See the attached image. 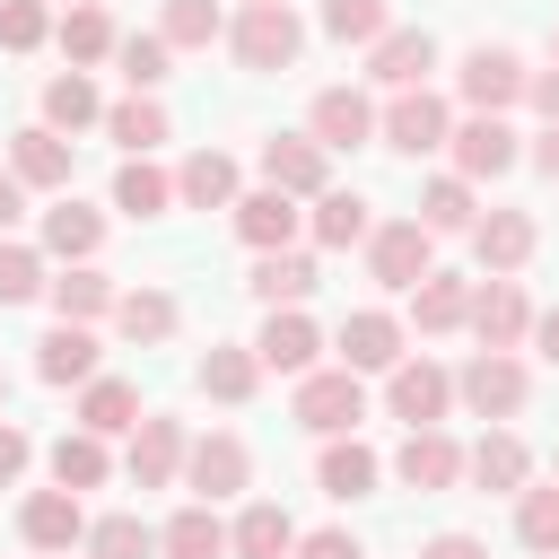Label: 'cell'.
I'll use <instances>...</instances> for the list:
<instances>
[{
	"mask_svg": "<svg viewBox=\"0 0 559 559\" xmlns=\"http://www.w3.org/2000/svg\"><path fill=\"white\" fill-rule=\"evenodd\" d=\"M288 44H297V26H288L280 9H253V26H245V52H253V61H280Z\"/></svg>",
	"mask_w": 559,
	"mask_h": 559,
	"instance_id": "1",
	"label": "cell"
},
{
	"mask_svg": "<svg viewBox=\"0 0 559 559\" xmlns=\"http://www.w3.org/2000/svg\"><path fill=\"white\" fill-rule=\"evenodd\" d=\"M306 419H314V428L358 419V384H314V393H306Z\"/></svg>",
	"mask_w": 559,
	"mask_h": 559,
	"instance_id": "2",
	"label": "cell"
},
{
	"mask_svg": "<svg viewBox=\"0 0 559 559\" xmlns=\"http://www.w3.org/2000/svg\"><path fill=\"white\" fill-rule=\"evenodd\" d=\"M428 140H437V105H419V96L393 105V148H428Z\"/></svg>",
	"mask_w": 559,
	"mask_h": 559,
	"instance_id": "3",
	"label": "cell"
},
{
	"mask_svg": "<svg viewBox=\"0 0 559 559\" xmlns=\"http://www.w3.org/2000/svg\"><path fill=\"white\" fill-rule=\"evenodd\" d=\"M262 349H271L280 367H306V349H314V332H306V323L288 314V323H271V332H262Z\"/></svg>",
	"mask_w": 559,
	"mask_h": 559,
	"instance_id": "4",
	"label": "cell"
},
{
	"mask_svg": "<svg viewBox=\"0 0 559 559\" xmlns=\"http://www.w3.org/2000/svg\"><path fill=\"white\" fill-rule=\"evenodd\" d=\"M349 358H358V367H376V358H393V323H376V314H358V323H349Z\"/></svg>",
	"mask_w": 559,
	"mask_h": 559,
	"instance_id": "5",
	"label": "cell"
},
{
	"mask_svg": "<svg viewBox=\"0 0 559 559\" xmlns=\"http://www.w3.org/2000/svg\"><path fill=\"white\" fill-rule=\"evenodd\" d=\"M472 402H480V411H507V402H515V367H489V358H480V367H472Z\"/></svg>",
	"mask_w": 559,
	"mask_h": 559,
	"instance_id": "6",
	"label": "cell"
},
{
	"mask_svg": "<svg viewBox=\"0 0 559 559\" xmlns=\"http://www.w3.org/2000/svg\"><path fill=\"white\" fill-rule=\"evenodd\" d=\"M87 367V332H52L44 341V376H79Z\"/></svg>",
	"mask_w": 559,
	"mask_h": 559,
	"instance_id": "7",
	"label": "cell"
},
{
	"mask_svg": "<svg viewBox=\"0 0 559 559\" xmlns=\"http://www.w3.org/2000/svg\"><path fill=\"white\" fill-rule=\"evenodd\" d=\"M70 524H79V515H70V498H35V507H26V533H35V542H61Z\"/></svg>",
	"mask_w": 559,
	"mask_h": 559,
	"instance_id": "8",
	"label": "cell"
},
{
	"mask_svg": "<svg viewBox=\"0 0 559 559\" xmlns=\"http://www.w3.org/2000/svg\"><path fill=\"white\" fill-rule=\"evenodd\" d=\"M507 87H515V61L507 52H480L472 61V96H507Z\"/></svg>",
	"mask_w": 559,
	"mask_h": 559,
	"instance_id": "9",
	"label": "cell"
},
{
	"mask_svg": "<svg viewBox=\"0 0 559 559\" xmlns=\"http://www.w3.org/2000/svg\"><path fill=\"white\" fill-rule=\"evenodd\" d=\"M314 122H323L332 140H358V131H367V114H358V96H323V114H314Z\"/></svg>",
	"mask_w": 559,
	"mask_h": 559,
	"instance_id": "10",
	"label": "cell"
},
{
	"mask_svg": "<svg viewBox=\"0 0 559 559\" xmlns=\"http://www.w3.org/2000/svg\"><path fill=\"white\" fill-rule=\"evenodd\" d=\"M280 542H288V524H280L271 507H253V515H245V550H253V559H271Z\"/></svg>",
	"mask_w": 559,
	"mask_h": 559,
	"instance_id": "11",
	"label": "cell"
},
{
	"mask_svg": "<svg viewBox=\"0 0 559 559\" xmlns=\"http://www.w3.org/2000/svg\"><path fill=\"white\" fill-rule=\"evenodd\" d=\"M411 70H428V44L419 35H393L384 44V79H411Z\"/></svg>",
	"mask_w": 559,
	"mask_h": 559,
	"instance_id": "12",
	"label": "cell"
},
{
	"mask_svg": "<svg viewBox=\"0 0 559 559\" xmlns=\"http://www.w3.org/2000/svg\"><path fill=\"white\" fill-rule=\"evenodd\" d=\"M463 157H472V166H507V131H498V122L463 131Z\"/></svg>",
	"mask_w": 559,
	"mask_h": 559,
	"instance_id": "13",
	"label": "cell"
},
{
	"mask_svg": "<svg viewBox=\"0 0 559 559\" xmlns=\"http://www.w3.org/2000/svg\"><path fill=\"white\" fill-rule=\"evenodd\" d=\"M245 236H288V201H245Z\"/></svg>",
	"mask_w": 559,
	"mask_h": 559,
	"instance_id": "14",
	"label": "cell"
},
{
	"mask_svg": "<svg viewBox=\"0 0 559 559\" xmlns=\"http://www.w3.org/2000/svg\"><path fill=\"white\" fill-rule=\"evenodd\" d=\"M437 393H445L437 376H402V384H393V402H402L411 419H428V411H437Z\"/></svg>",
	"mask_w": 559,
	"mask_h": 559,
	"instance_id": "15",
	"label": "cell"
},
{
	"mask_svg": "<svg viewBox=\"0 0 559 559\" xmlns=\"http://www.w3.org/2000/svg\"><path fill=\"white\" fill-rule=\"evenodd\" d=\"M445 463H454V454H445L437 437H428V445L411 437V454H402V472H411V480H445Z\"/></svg>",
	"mask_w": 559,
	"mask_h": 559,
	"instance_id": "16",
	"label": "cell"
},
{
	"mask_svg": "<svg viewBox=\"0 0 559 559\" xmlns=\"http://www.w3.org/2000/svg\"><path fill=\"white\" fill-rule=\"evenodd\" d=\"M175 550H183V559H210V550H218V524H210V515H183V524H175Z\"/></svg>",
	"mask_w": 559,
	"mask_h": 559,
	"instance_id": "17",
	"label": "cell"
},
{
	"mask_svg": "<svg viewBox=\"0 0 559 559\" xmlns=\"http://www.w3.org/2000/svg\"><path fill=\"white\" fill-rule=\"evenodd\" d=\"M183 192H192V201H218V192H227V166H218V157H192Z\"/></svg>",
	"mask_w": 559,
	"mask_h": 559,
	"instance_id": "18",
	"label": "cell"
},
{
	"mask_svg": "<svg viewBox=\"0 0 559 559\" xmlns=\"http://www.w3.org/2000/svg\"><path fill=\"white\" fill-rule=\"evenodd\" d=\"M376 253H384V271H393V280H402V271H411V262H419V227H393V236H384V245H376Z\"/></svg>",
	"mask_w": 559,
	"mask_h": 559,
	"instance_id": "19",
	"label": "cell"
},
{
	"mask_svg": "<svg viewBox=\"0 0 559 559\" xmlns=\"http://www.w3.org/2000/svg\"><path fill=\"white\" fill-rule=\"evenodd\" d=\"M253 288H262V297H297V288H306V262H262Z\"/></svg>",
	"mask_w": 559,
	"mask_h": 559,
	"instance_id": "20",
	"label": "cell"
},
{
	"mask_svg": "<svg viewBox=\"0 0 559 559\" xmlns=\"http://www.w3.org/2000/svg\"><path fill=\"white\" fill-rule=\"evenodd\" d=\"M323 480H332L341 498H349V489H367V454H358V445H349V454H332V463H323Z\"/></svg>",
	"mask_w": 559,
	"mask_h": 559,
	"instance_id": "21",
	"label": "cell"
},
{
	"mask_svg": "<svg viewBox=\"0 0 559 559\" xmlns=\"http://www.w3.org/2000/svg\"><path fill=\"white\" fill-rule=\"evenodd\" d=\"M524 542H542V550L559 542V498H533V507H524Z\"/></svg>",
	"mask_w": 559,
	"mask_h": 559,
	"instance_id": "22",
	"label": "cell"
},
{
	"mask_svg": "<svg viewBox=\"0 0 559 559\" xmlns=\"http://www.w3.org/2000/svg\"><path fill=\"white\" fill-rule=\"evenodd\" d=\"M96 550H105V559H140V550H148V533H140V524H105V533H96Z\"/></svg>",
	"mask_w": 559,
	"mask_h": 559,
	"instance_id": "23",
	"label": "cell"
},
{
	"mask_svg": "<svg viewBox=\"0 0 559 559\" xmlns=\"http://www.w3.org/2000/svg\"><path fill=\"white\" fill-rule=\"evenodd\" d=\"M157 201H166V183H157V175H140V166H131V175H122V210H157Z\"/></svg>",
	"mask_w": 559,
	"mask_h": 559,
	"instance_id": "24",
	"label": "cell"
},
{
	"mask_svg": "<svg viewBox=\"0 0 559 559\" xmlns=\"http://www.w3.org/2000/svg\"><path fill=\"white\" fill-rule=\"evenodd\" d=\"M87 419H96V428H122V419H131V393H122V384H105V393L87 402Z\"/></svg>",
	"mask_w": 559,
	"mask_h": 559,
	"instance_id": "25",
	"label": "cell"
},
{
	"mask_svg": "<svg viewBox=\"0 0 559 559\" xmlns=\"http://www.w3.org/2000/svg\"><path fill=\"white\" fill-rule=\"evenodd\" d=\"M332 26L341 35H376V0H332Z\"/></svg>",
	"mask_w": 559,
	"mask_h": 559,
	"instance_id": "26",
	"label": "cell"
},
{
	"mask_svg": "<svg viewBox=\"0 0 559 559\" xmlns=\"http://www.w3.org/2000/svg\"><path fill=\"white\" fill-rule=\"evenodd\" d=\"M114 131H122V140H140V148H148V140H157V114H148V105H131V114H114Z\"/></svg>",
	"mask_w": 559,
	"mask_h": 559,
	"instance_id": "27",
	"label": "cell"
},
{
	"mask_svg": "<svg viewBox=\"0 0 559 559\" xmlns=\"http://www.w3.org/2000/svg\"><path fill=\"white\" fill-rule=\"evenodd\" d=\"M271 175H288V183H314V157H306V148H271Z\"/></svg>",
	"mask_w": 559,
	"mask_h": 559,
	"instance_id": "28",
	"label": "cell"
},
{
	"mask_svg": "<svg viewBox=\"0 0 559 559\" xmlns=\"http://www.w3.org/2000/svg\"><path fill=\"white\" fill-rule=\"evenodd\" d=\"M35 288V271H26V253H0V297H26Z\"/></svg>",
	"mask_w": 559,
	"mask_h": 559,
	"instance_id": "29",
	"label": "cell"
},
{
	"mask_svg": "<svg viewBox=\"0 0 559 559\" xmlns=\"http://www.w3.org/2000/svg\"><path fill=\"white\" fill-rule=\"evenodd\" d=\"M358 227H367L358 201H332V210H323V236H358Z\"/></svg>",
	"mask_w": 559,
	"mask_h": 559,
	"instance_id": "30",
	"label": "cell"
},
{
	"mask_svg": "<svg viewBox=\"0 0 559 559\" xmlns=\"http://www.w3.org/2000/svg\"><path fill=\"white\" fill-rule=\"evenodd\" d=\"M61 480H96V445H61Z\"/></svg>",
	"mask_w": 559,
	"mask_h": 559,
	"instance_id": "31",
	"label": "cell"
},
{
	"mask_svg": "<svg viewBox=\"0 0 559 559\" xmlns=\"http://www.w3.org/2000/svg\"><path fill=\"white\" fill-rule=\"evenodd\" d=\"M201 480H236V445H201Z\"/></svg>",
	"mask_w": 559,
	"mask_h": 559,
	"instance_id": "32",
	"label": "cell"
},
{
	"mask_svg": "<svg viewBox=\"0 0 559 559\" xmlns=\"http://www.w3.org/2000/svg\"><path fill=\"white\" fill-rule=\"evenodd\" d=\"M52 114H70V122H79V114H87V87H79V79H61V87H52Z\"/></svg>",
	"mask_w": 559,
	"mask_h": 559,
	"instance_id": "33",
	"label": "cell"
},
{
	"mask_svg": "<svg viewBox=\"0 0 559 559\" xmlns=\"http://www.w3.org/2000/svg\"><path fill=\"white\" fill-rule=\"evenodd\" d=\"M52 166H61V148H52L44 131H35V140H26V175H52Z\"/></svg>",
	"mask_w": 559,
	"mask_h": 559,
	"instance_id": "34",
	"label": "cell"
},
{
	"mask_svg": "<svg viewBox=\"0 0 559 559\" xmlns=\"http://www.w3.org/2000/svg\"><path fill=\"white\" fill-rule=\"evenodd\" d=\"M87 236H96V227H87L79 210H61V218H52V245H87Z\"/></svg>",
	"mask_w": 559,
	"mask_h": 559,
	"instance_id": "35",
	"label": "cell"
},
{
	"mask_svg": "<svg viewBox=\"0 0 559 559\" xmlns=\"http://www.w3.org/2000/svg\"><path fill=\"white\" fill-rule=\"evenodd\" d=\"M507 323H515V297H507V288H498V297H489V306H480V332H507Z\"/></svg>",
	"mask_w": 559,
	"mask_h": 559,
	"instance_id": "36",
	"label": "cell"
},
{
	"mask_svg": "<svg viewBox=\"0 0 559 559\" xmlns=\"http://www.w3.org/2000/svg\"><path fill=\"white\" fill-rule=\"evenodd\" d=\"M201 376H210L218 393H245V358H218V367H201Z\"/></svg>",
	"mask_w": 559,
	"mask_h": 559,
	"instance_id": "37",
	"label": "cell"
},
{
	"mask_svg": "<svg viewBox=\"0 0 559 559\" xmlns=\"http://www.w3.org/2000/svg\"><path fill=\"white\" fill-rule=\"evenodd\" d=\"M480 480H515V445H489L480 454Z\"/></svg>",
	"mask_w": 559,
	"mask_h": 559,
	"instance_id": "38",
	"label": "cell"
},
{
	"mask_svg": "<svg viewBox=\"0 0 559 559\" xmlns=\"http://www.w3.org/2000/svg\"><path fill=\"white\" fill-rule=\"evenodd\" d=\"M306 559H358V550H349V542H341V533H323V542H314V550H306Z\"/></svg>",
	"mask_w": 559,
	"mask_h": 559,
	"instance_id": "39",
	"label": "cell"
},
{
	"mask_svg": "<svg viewBox=\"0 0 559 559\" xmlns=\"http://www.w3.org/2000/svg\"><path fill=\"white\" fill-rule=\"evenodd\" d=\"M17 463H26V445H17V437H0V480H9Z\"/></svg>",
	"mask_w": 559,
	"mask_h": 559,
	"instance_id": "40",
	"label": "cell"
},
{
	"mask_svg": "<svg viewBox=\"0 0 559 559\" xmlns=\"http://www.w3.org/2000/svg\"><path fill=\"white\" fill-rule=\"evenodd\" d=\"M428 559H480V550H472V542H437Z\"/></svg>",
	"mask_w": 559,
	"mask_h": 559,
	"instance_id": "41",
	"label": "cell"
},
{
	"mask_svg": "<svg viewBox=\"0 0 559 559\" xmlns=\"http://www.w3.org/2000/svg\"><path fill=\"white\" fill-rule=\"evenodd\" d=\"M9 210H17V183H9V175H0V218H9Z\"/></svg>",
	"mask_w": 559,
	"mask_h": 559,
	"instance_id": "42",
	"label": "cell"
},
{
	"mask_svg": "<svg viewBox=\"0 0 559 559\" xmlns=\"http://www.w3.org/2000/svg\"><path fill=\"white\" fill-rule=\"evenodd\" d=\"M542 341H550V358H559V314H550V323H542Z\"/></svg>",
	"mask_w": 559,
	"mask_h": 559,
	"instance_id": "43",
	"label": "cell"
}]
</instances>
